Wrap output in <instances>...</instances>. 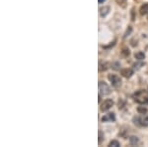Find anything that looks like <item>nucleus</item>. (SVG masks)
I'll return each instance as SVG.
<instances>
[{
    "mask_svg": "<svg viewBox=\"0 0 148 147\" xmlns=\"http://www.w3.org/2000/svg\"><path fill=\"white\" fill-rule=\"evenodd\" d=\"M98 86H99V91H100L101 95H110V93H112L111 88H110L109 84H106L105 82L100 81V82H99V84H98Z\"/></svg>",
    "mask_w": 148,
    "mask_h": 147,
    "instance_id": "3",
    "label": "nucleus"
},
{
    "mask_svg": "<svg viewBox=\"0 0 148 147\" xmlns=\"http://www.w3.org/2000/svg\"><path fill=\"white\" fill-rule=\"evenodd\" d=\"M137 111L140 113V114H145V113H147L148 110L146 108H144V106H138Z\"/></svg>",
    "mask_w": 148,
    "mask_h": 147,
    "instance_id": "14",
    "label": "nucleus"
},
{
    "mask_svg": "<svg viewBox=\"0 0 148 147\" xmlns=\"http://www.w3.org/2000/svg\"><path fill=\"white\" fill-rule=\"evenodd\" d=\"M120 75L122 76V77L126 78V79H128V78H131L132 75H133V71L131 70V69H122V71H120Z\"/></svg>",
    "mask_w": 148,
    "mask_h": 147,
    "instance_id": "7",
    "label": "nucleus"
},
{
    "mask_svg": "<svg viewBox=\"0 0 148 147\" xmlns=\"http://www.w3.org/2000/svg\"><path fill=\"white\" fill-rule=\"evenodd\" d=\"M139 11H140V14L141 15L147 14V13H148V3H144L143 5H141Z\"/></svg>",
    "mask_w": 148,
    "mask_h": 147,
    "instance_id": "9",
    "label": "nucleus"
},
{
    "mask_svg": "<svg viewBox=\"0 0 148 147\" xmlns=\"http://www.w3.org/2000/svg\"><path fill=\"white\" fill-rule=\"evenodd\" d=\"M109 11H110V7H109V6H105V7L100 8V15H101V17L107 16L108 13H109Z\"/></svg>",
    "mask_w": 148,
    "mask_h": 147,
    "instance_id": "8",
    "label": "nucleus"
},
{
    "mask_svg": "<svg viewBox=\"0 0 148 147\" xmlns=\"http://www.w3.org/2000/svg\"><path fill=\"white\" fill-rule=\"evenodd\" d=\"M134 58H135L136 60H139V61H141V60H143L145 58V54L143 52H137L134 54Z\"/></svg>",
    "mask_w": 148,
    "mask_h": 147,
    "instance_id": "11",
    "label": "nucleus"
},
{
    "mask_svg": "<svg viewBox=\"0 0 148 147\" xmlns=\"http://www.w3.org/2000/svg\"><path fill=\"white\" fill-rule=\"evenodd\" d=\"M122 53L125 56V57H127V56H129V54H131V52H129V50L127 48H123L122 51Z\"/></svg>",
    "mask_w": 148,
    "mask_h": 147,
    "instance_id": "17",
    "label": "nucleus"
},
{
    "mask_svg": "<svg viewBox=\"0 0 148 147\" xmlns=\"http://www.w3.org/2000/svg\"><path fill=\"white\" fill-rule=\"evenodd\" d=\"M118 146H120V142L116 141V140H113L109 144V147H118Z\"/></svg>",
    "mask_w": 148,
    "mask_h": 147,
    "instance_id": "15",
    "label": "nucleus"
},
{
    "mask_svg": "<svg viewBox=\"0 0 148 147\" xmlns=\"http://www.w3.org/2000/svg\"><path fill=\"white\" fill-rule=\"evenodd\" d=\"M108 79L111 82L112 86H115V88H120L122 86V80H120V78L118 75H113L112 74V75H109Z\"/></svg>",
    "mask_w": 148,
    "mask_h": 147,
    "instance_id": "4",
    "label": "nucleus"
},
{
    "mask_svg": "<svg viewBox=\"0 0 148 147\" xmlns=\"http://www.w3.org/2000/svg\"><path fill=\"white\" fill-rule=\"evenodd\" d=\"M116 3H118V5L120 6V7H122V8L126 7V2H127V0H116Z\"/></svg>",
    "mask_w": 148,
    "mask_h": 147,
    "instance_id": "13",
    "label": "nucleus"
},
{
    "mask_svg": "<svg viewBox=\"0 0 148 147\" xmlns=\"http://www.w3.org/2000/svg\"><path fill=\"white\" fill-rule=\"evenodd\" d=\"M131 31H132V28L131 27V26H128V28H127V30H126V32L124 33V38H126L127 36H128L129 34L131 33Z\"/></svg>",
    "mask_w": 148,
    "mask_h": 147,
    "instance_id": "18",
    "label": "nucleus"
},
{
    "mask_svg": "<svg viewBox=\"0 0 148 147\" xmlns=\"http://www.w3.org/2000/svg\"><path fill=\"white\" fill-rule=\"evenodd\" d=\"M103 141V132L101 130H99V144H101Z\"/></svg>",
    "mask_w": 148,
    "mask_h": 147,
    "instance_id": "19",
    "label": "nucleus"
},
{
    "mask_svg": "<svg viewBox=\"0 0 148 147\" xmlns=\"http://www.w3.org/2000/svg\"><path fill=\"white\" fill-rule=\"evenodd\" d=\"M113 105H114V101H112V99H106V101H105L102 104H101L100 110H101V111L105 112V111L109 110Z\"/></svg>",
    "mask_w": 148,
    "mask_h": 147,
    "instance_id": "5",
    "label": "nucleus"
},
{
    "mask_svg": "<svg viewBox=\"0 0 148 147\" xmlns=\"http://www.w3.org/2000/svg\"><path fill=\"white\" fill-rule=\"evenodd\" d=\"M109 69V63H100L99 64V71L103 72V71H107Z\"/></svg>",
    "mask_w": 148,
    "mask_h": 147,
    "instance_id": "10",
    "label": "nucleus"
},
{
    "mask_svg": "<svg viewBox=\"0 0 148 147\" xmlns=\"http://www.w3.org/2000/svg\"><path fill=\"white\" fill-rule=\"evenodd\" d=\"M133 122L140 127H147L148 126V115H138L133 117Z\"/></svg>",
    "mask_w": 148,
    "mask_h": 147,
    "instance_id": "2",
    "label": "nucleus"
},
{
    "mask_svg": "<svg viewBox=\"0 0 148 147\" xmlns=\"http://www.w3.org/2000/svg\"><path fill=\"white\" fill-rule=\"evenodd\" d=\"M132 99L134 101H136L139 104H148V92L144 90L137 91L133 93Z\"/></svg>",
    "mask_w": 148,
    "mask_h": 147,
    "instance_id": "1",
    "label": "nucleus"
},
{
    "mask_svg": "<svg viewBox=\"0 0 148 147\" xmlns=\"http://www.w3.org/2000/svg\"><path fill=\"white\" fill-rule=\"evenodd\" d=\"M116 120V115L115 113L113 112H110L108 113V114H106L105 116L102 117V121L103 122H107V121H115Z\"/></svg>",
    "mask_w": 148,
    "mask_h": 147,
    "instance_id": "6",
    "label": "nucleus"
},
{
    "mask_svg": "<svg viewBox=\"0 0 148 147\" xmlns=\"http://www.w3.org/2000/svg\"><path fill=\"white\" fill-rule=\"evenodd\" d=\"M129 142H131V145H136V144H138L139 140H138V138L135 136H131L129 137Z\"/></svg>",
    "mask_w": 148,
    "mask_h": 147,
    "instance_id": "12",
    "label": "nucleus"
},
{
    "mask_svg": "<svg viewBox=\"0 0 148 147\" xmlns=\"http://www.w3.org/2000/svg\"><path fill=\"white\" fill-rule=\"evenodd\" d=\"M99 3H103V2H105V0H98Z\"/></svg>",
    "mask_w": 148,
    "mask_h": 147,
    "instance_id": "20",
    "label": "nucleus"
},
{
    "mask_svg": "<svg viewBox=\"0 0 148 147\" xmlns=\"http://www.w3.org/2000/svg\"><path fill=\"white\" fill-rule=\"evenodd\" d=\"M112 68L114 70H120V64L118 62H116V63H113L112 64Z\"/></svg>",
    "mask_w": 148,
    "mask_h": 147,
    "instance_id": "16",
    "label": "nucleus"
}]
</instances>
